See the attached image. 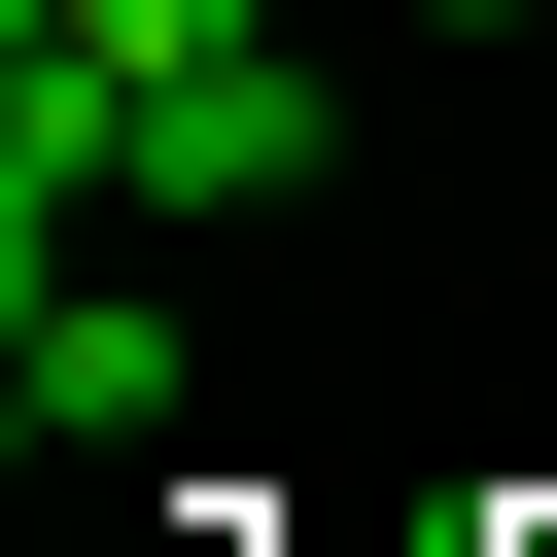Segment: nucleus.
Listing matches in <instances>:
<instances>
[{
	"label": "nucleus",
	"mask_w": 557,
	"mask_h": 557,
	"mask_svg": "<svg viewBox=\"0 0 557 557\" xmlns=\"http://www.w3.org/2000/svg\"><path fill=\"white\" fill-rule=\"evenodd\" d=\"M139 209H313V70H278V35L139 70Z\"/></svg>",
	"instance_id": "1"
},
{
	"label": "nucleus",
	"mask_w": 557,
	"mask_h": 557,
	"mask_svg": "<svg viewBox=\"0 0 557 557\" xmlns=\"http://www.w3.org/2000/svg\"><path fill=\"white\" fill-rule=\"evenodd\" d=\"M0 383H35V453H139V418H174V313L35 244V313H0Z\"/></svg>",
	"instance_id": "2"
},
{
	"label": "nucleus",
	"mask_w": 557,
	"mask_h": 557,
	"mask_svg": "<svg viewBox=\"0 0 557 557\" xmlns=\"http://www.w3.org/2000/svg\"><path fill=\"white\" fill-rule=\"evenodd\" d=\"M209 35H244V0H0V70H104V104H139V70H209Z\"/></svg>",
	"instance_id": "3"
},
{
	"label": "nucleus",
	"mask_w": 557,
	"mask_h": 557,
	"mask_svg": "<svg viewBox=\"0 0 557 557\" xmlns=\"http://www.w3.org/2000/svg\"><path fill=\"white\" fill-rule=\"evenodd\" d=\"M453 35H557V0H453Z\"/></svg>",
	"instance_id": "4"
}]
</instances>
